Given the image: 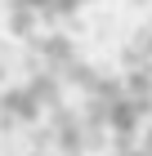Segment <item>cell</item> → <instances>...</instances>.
Returning a JSON list of instances; mask_svg holds the SVG:
<instances>
[{
	"instance_id": "cell-1",
	"label": "cell",
	"mask_w": 152,
	"mask_h": 156,
	"mask_svg": "<svg viewBox=\"0 0 152 156\" xmlns=\"http://www.w3.org/2000/svg\"><path fill=\"white\" fill-rule=\"evenodd\" d=\"M0 116H9V120H36L40 116V98L32 94V85H27V89H5Z\"/></svg>"
},
{
	"instance_id": "cell-2",
	"label": "cell",
	"mask_w": 152,
	"mask_h": 156,
	"mask_svg": "<svg viewBox=\"0 0 152 156\" xmlns=\"http://www.w3.org/2000/svg\"><path fill=\"white\" fill-rule=\"evenodd\" d=\"M40 54H45L54 67H67V62H72V45H67V36H49V40H40Z\"/></svg>"
}]
</instances>
